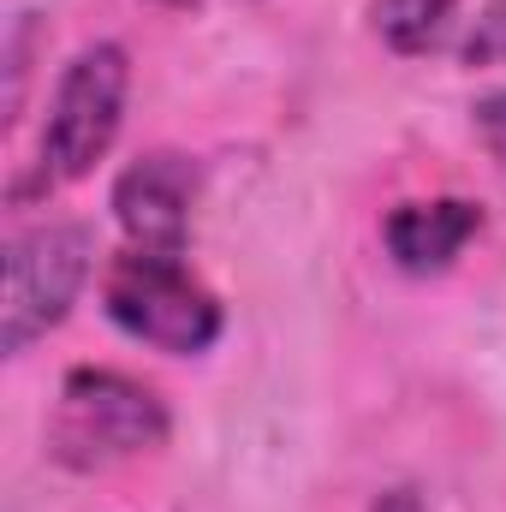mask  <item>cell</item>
I'll list each match as a JSON object with an SVG mask.
<instances>
[{"label": "cell", "instance_id": "1", "mask_svg": "<svg viewBox=\"0 0 506 512\" xmlns=\"http://www.w3.org/2000/svg\"><path fill=\"white\" fill-rule=\"evenodd\" d=\"M126 96H131V54L126 48L120 42L78 48L72 66L60 72L54 96H48V120H42V137H36V161L12 185V203L54 197L60 185L96 173V161H108L114 137L126 126Z\"/></svg>", "mask_w": 506, "mask_h": 512}, {"label": "cell", "instance_id": "2", "mask_svg": "<svg viewBox=\"0 0 506 512\" xmlns=\"http://www.w3.org/2000/svg\"><path fill=\"white\" fill-rule=\"evenodd\" d=\"M167 435H173V411L149 382H137L126 370L78 364L66 370L54 417H48V459L90 477V471H114L137 453L167 447Z\"/></svg>", "mask_w": 506, "mask_h": 512}, {"label": "cell", "instance_id": "3", "mask_svg": "<svg viewBox=\"0 0 506 512\" xmlns=\"http://www.w3.org/2000/svg\"><path fill=\"white\" fill-rule=\"evenodd\" d=\"M102 310L126 340L149 346V352H167V358H203L227 328L221 298L179 256L161 251L114 256L102 274Z\"/></svg>", "mask_w": 506, "mask_h": 512}, {"label": "cell", "instance_id": "4", "mask_svg": "<svg viewBox=\"0 0 506 512\" xmlns=\"http://www.w3.org/2000/svg\"><path fill=\"white\" fill-rule=\"evenodd\" d=\"M96 268V233L84 221H42L6 239V298H0V352H30L48 328L66 322Z\"/></svg>", "mask_w": 506, "mask_h": 512}, {"label": "cell", "instance_id": "5", "mask_svg": "<svg viewBox=\"0 0 506 512\" xmlns=\"http://www.w3.org/2000/svg\"><path fill=\"white\" fill-rule=\"evenodd\" d=\"M197 161L179 149H149L120 167L108 209L120 221L131 251H161V256H185L191 245V209H197Z\"/></svg>", "mask_w": 506, "mask_h": 512}, {"label": "cell", "instance_id": "6", "mask_svg": "<svg viewBox=\"0 0 506 512\" xmlns=\"http://www.w3.org/2000/svg\"><path fill=\"white\" fill-rule=\"evenodd\" d=\"M477 233H483V209L471 197H417V203L387 209V221H381V245L393 256V268H405V274L453 268Z\"/></svg>", "mask_w": 506, "mask_h": 512}, {"label": "cell", "instance_id": "7", "mask_svg": "<svg viewBox=\"0 0 506 512\" xmlns=\"http://www.w3.org/2000/svg\"><path fill=\"white\" fill-rule=\"evenodd\" d=\"M453 18H459V0H370V30L405 60L441 48Z\"/></svg>", "mask_w": 506, "mask_h": 512}, {"label": "cell", "instance_id": "8", "mask_svg": "<svg viewBox=\"0 0 506 512\" xmlns=\"http://www.w3.org/2000/svg\"><path fill=\"white\" fill-rule=\"evenodd\" d=\"M465 66H506V0H483L465 36Z\"/></svg>", "mask_w": 506, "mask_h": 512}, {"label": "cell", "instance_id": "9", "mask_svg": "<svg viewBox=\"0 0 506 512\" xmlns=\"http://www.w3.org/2000/svg\"><path fill=\"white\" fill-rule=\"evenodd\" d=\"M471 120H477V137H483V149L495 155V167L506 173V90L483 96V102L471 108Z\"/></svg>", "mask_w": 506, "mask_h": 512}, {"label": "cell", "instance_id": "10", "mask_svg": "<svg viewBox=\"0 0 506 512\" xmlns=\"http://www.w3.org/2000/svg\"><path fill=\"white\" fill-rule=\"evenodd\" d=\"M370 512H429V507H423V495H411V489H387V495L370 501Z\"/></svg>", "mask_w": 506, "mask_h": 512}, {"label": "cell", "instance_id": "11", "mask_svg": "<svg viewBox=\"0 0 506 512\" xmlns=\"http://www.w3.org/2000/svg\"><path fill=\"white\" fill-rule=\"evenodd\" d=\"M155 6H197V0H155Z\"/></svg>", "mask_w": 506, "mask_h": 512}]
</instances>
